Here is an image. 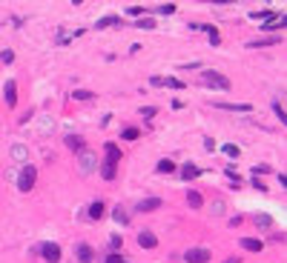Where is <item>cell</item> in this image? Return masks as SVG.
Masks as SVG:
<instances>
[{
	"label": "cell",
	"mask_w": 287,
	"mask_h": 263,
	"mask_svg": "<svg viewBox=\"0 0 287 263\" xmlns=\"http://www.w3.org/2000/svg\"><path fill=\"white\" fill-rule=\"evenodd\" d=\"M34 181H37V172H34L32 163H26L20 169V175H17V189H20V192H32Z\"/></svg>",
	"instance_id": "1"
},
{
	"label": "cell",
	"mask_w": 287,
	"mask_h": 263,
	"mask_svg": "<svg viewBox=\"0 0 287 263\" xmlns=\"http://www.w3.org/2000/svg\"><path fill=\"white\" fill-rule=\"evenodd\" d=\"M201 83L213 86V89H221V92H230V80L224 75H219V72H201Z\"/></svg>",
	"instance_id": "2"
},
{
	"label": "cell",
	"mask_w": 287,
	"mask_h": 263,
	"mask_svg": "<svg viewBox=\"0 0 287 263\" xmlns=\"http://www.w3.org/2000/svg\"><path fill=\"white\" fill-rule=\"evenodd\" d=\"M210 258H213V252L204 246H195V249H190V252H184L187 263H210Z\"/></svg>",
	"instance_id": "3"
},
{
	"label": "cell",
	"mask_w": 287,
	"mask_h": 263,
	"mask_svg": "<svg viewBox=\"0 0 287 263\" xmlns=\"http://www.w3.org/2000/svg\"><path fill=\"white\" fill-rule=\"evenodd\" d=\"M40 255H43V261L58 263L61 261V246H58V243H43V246H40Z\"/></svg>",
	"instance_id": "4"
},
{
	"label": "cell",
	"mask_w": 287,
	"mask_h": 263,
	"mask_svg": "<svg viewBox=\"0 0 287 263\" xmlns=\"http://www.w3.org/2000/svg\"><path fill=\"white\" fill-rule=\"evenodd\" d=\"M98 169V158L92 155V152H81V172L89 175V172H95Z\"/></svg>",
	"instance_id": "5"
},
{
	"label": "cell",
	"mask_w": 287,
	"mask_h": 263,
	"mask_svg": "<svg viewBox=\"0 0 287 263\" xmlns=\"http://www.w3.org/2000/svg\"><path fill=\"white\" fill-rule=\"evenodd\" d=\"M138 246H141V249H155V246H158V237H155L150 229L138 232Z\"/></svg>",
	"instance_id": "6"
},
{
	"label": "cell",
	"mask_w": 287,
	"mask_h": 263,
	"mask_svg": "<svg viewBox=\"0 0 287 263\" xmlns=\"http://www.w3.org/2000/svg\"><path fill=\"white\" fill-rule=\"evenodd\" d=\"M285 20H287L285 15H273V17H267V23H261V29H264V32H273V29H285Z\"/></svg>",
	"instance_id": "7"
},
{
	"label": "cell",
	"mask_w": 287,
	"mask_h": 263,
	"mask_svg": "<svg viewBox=\"0 0 287 263\" xmlns=\"http://www.w3.org/2000/svg\"><path fill=\"white\" fill-rule=\"evenodd\" d=\"M238 246L247 249V252H261V249H264V243H261L258 237H241V240H238Z\"/></svg>",
	"instance_id": "8"
},
{
	"label": "cell",
	"mask_w": 287,
	"mask_h": 263,
	"mask_svg": "<svg viewBox=\"0 0 287 263\" xmlns=\"http://www.w3.org/2000/svg\"><path fill=\"white\" fill-rule=\"evenodd\" d=\"M78 261L81 263H92L95 261V249L89 246V243H81V246H78Z\"/></svg>",
	"instance_id": "9"
},
{
	"label": "cell",
	"mask_w": 287,
	"mask_h": 263,
	"mask_svg": "<svg viewBox=\"0 0 287 263\" xmlns=\"http://www.w3.org/2000/svg\"><path fill=\"white\" fill-rule=\"evenodd\" d=\"M216 109H227V112H250V103H213Z\"/></svg>",
	"instance_id": "10"
},
{
	"label": "cell",
	"mask_w": 287,
	"mask_h": 263,
	"mask_svg": "<svg viewBox=\"0 0 287 263\" xmlns=\"http://www.w3.org/2000/svg\"><path fill=\"white\" fill-rule=\"evenodd\" d=\"M158 206H161V197H147V200H141V203H138L135 209H138V212H155Z\"/></svg>",
	"instance_id": "11"
},
{
	"label": "cell",
	"mask_w": 287,
	"mask_h": 263,
	"mask_svg": "<svg viewBox=\"0 0 287 263\" xmlns=\"http://www.w3.org/2000/svg\"><path fill=\"white\" fill-rule=\"evenodd\" d=\"M3 95H6V103H9V106H15V103H17V83L15 80H6Z\"/></svg>",
	"instance_id": "12"
},
{
	"label": "cell",
	"mask_w": 287,
	"mask_h": 263,
	"mask_svg": "<svg viewBox=\"0 0 287 263\" xmlns=\"http://www.w3.org/2000/svg\"><path fill=\"white\" fill-rule=\"evenodd\" d=\"M103 149H106V160H109V163H115V166H118V163H121V149L115 146V143H106V146H103Z\"/></svg>",
	"instance_id": "13"
},
{
	"label": "cell",
	"mask_w": 287,
	"mask_h": 263,
	"mask_svg": "<svg viewBox=\"0 0 287 263\" xmlns=\"http://www.w3.org/2000/svg\"><path fill=\"white\" fill-rule=\"evenodd\" d=\"M103 214H106V206H103L101 200H95V203L89 206V217H92V220H101Z\"/></svg>",
	"instance_id": "14"
},
{
	"label": "cell",
	"mask_w": 287,
	"mask_h": 263,
	"mask_svg": "<svg viewBox=\"0 0 287 263\" xmlns=\"http://www.w3.org/2000/svg\"><path fill=\"white\" fill-rule=\"evenodd\" d=\"M187 203H190V209H201L204 206L201 192H187Z\"/></svg>",
	"instance_id": "15"
},
{
	"label": "cell",
	"mask_w": 287,
	"mask_h": 263,
	"mask_svg": "<svg viewBox=\"0 0 287 263\" xmlns=\"http://www.w3.org/2000/svg\"><path fill=\"white\" fill-rule=\"evenodd\" d=\"M101 178H103V181H115V163L103 160V163H101Z\"/></svg>",
	"instance_id": "16"
},
{
	"label": "cell",
	"mask_w": 287,
	"mask_h": 263,
	"mask_svg": "<svg viewBox=\"0 0 287 263\" xmlns=\"http://www.w3.org/2000/svg\"><path fill=\"white\" fill-rule=\"evenodd\" d=\"M66 146L69 149H75V152H84V137H78V134H66Z\"/></svg>",
	"instance_id": "17"
},
{
	"label": "cell",
	"mask_w": 287,
	"mask_h": 263,
	"mask_svg": "<svg viewBox=\"0 0 287 263\" xmlns=\"http://www.w3.org/2000/svg\"><path fill=\"white\" fill-rule=\"evenodd\" d=\"M279 43V37H264V40H250L247 46L250 49H264V46H276Z\"/></svg>",
	"instance_id": "18"
},
{
	"label": "cell",
	"mask_w": 287,
	"mask_h": 263,
	"mask_svg": "<svg viewBox=\"0 0 287 263\" xmlns=\"http://www.w3.org/2000/svg\"><path fill=\"white\" fill-rule=\"evenodd\" d=\"M181 178H184V181H192V178H198V166L187 163L184 169H181Z\"/></svg>",
	"instance_id": "19"
},
{
	"label": "cell",
	"mask_w": 287,
	"mask_h": 263,
	"mask_svg": "<svg viewBox=\"0 0 287 263\" xmlns=\"http://www.w3.org/2000/svg\"><path fill=\"white\" fill-rule=\"evenodd\" d=\"M255 226H258V229H270L273 226L270 214H255Z\"/></svg>",
	"instance_id": "20"
},
{
	"label": "cell",
	"mask_w": 287,
	"mask_h": 263,
	"mask_svg": "<svg viewBox=\"0 0 287 263\" xmlns=\"http://www.w3.org/2000/svg\"><path fill=\"white\" fill-rule=\"evenodd\" d=\"M121 137H124V140H138V137H141V132H138L135 126H127V129L121 132Z\"/></svg>",
	"instance_id": "21"
},
{
	"label": "cell",
	"mask_w": 287,
	"mask_h": 263,
	"mask_svg": "<svg viewBox=\"0 0 287 263\" xmlns=\"http://www.w3.org/2000/svg\"><path fill=\"white\" fill-rule=\"evenodd\" d=\"M12 158H15V160H26V158H29L26 146H12Z\"/></svg>",
	"instance_id": "22"
},
{
	"label": "cell",
	"mask_w": 287,
	"mask_h": 263,
	"mask_svg": "<svg viewBox=\"0 0 287 263\" xmlns=\"http://www.w3.org/2000/svg\"><path fill=\"white\" fill-rule=\"evenodd\" d=\"M158 172L161 175H169V172H175V163L172 160H158Z\"/></svg>",
	"instance_id": "23"
},
{
	"label": "cell",
	"mask_w": 287,
	"mask_h": 263,
	"mask_svg": "<svg viewBox=\"0 0 287 263\" xmlns=\"http://www.w3.org/2000/svg\"><path fill=\"white\" fill-rule=\"evenodd\" d=\"M224 155H227V158H238V155H241V149H238L236 143H227V146H224Z\"/></svg>",
	"instance_id": "24"
},
{
	"label": "cell",
	"mask_w": 287,
	"mask_h": 263,
	"mask_svg": "<svg viewBox=\"0 0 287 263\" xmlns=\"http://www.w3.org/2000/svg\"><path fill=\"white\" fill-rule=\"evenodd\" d=\"M115 23H121L118 17H103V20H98L95 26H98V29H106V26H115Z\"/></svg>",
	"instance_id": "25"
},
{
	"label": "cell",
	"mask_w": 287,
	"mask_h": 263,
	"mask_svg": "<svg viewBox=\"0 0 287 263\" xmlns=\"http://www.w3.org/2000/svg\"><path fill=\"white\" fill-rule=\"evenodd\" d=\"M273 112H276V117H279L282 123H287V115H285V106H282V103H273Z\"/></svg>",
	"instance_id": "26"
},
{
	"label": "cell",
	"mask_w": 287,
	"mask_h": 263,
	"mask_svg": "<svg viewBox=\"0 0 287 263\" xmlns=\"http://www.w3.org/2000/svg\"><path fill=\"white\" fill-rule=\"evenodd\" d=\"M164 86H169V89H184V83L178 80V78H164Z\"/></svg>",
	"instance_id": "27"
},
{
	"label": "cell",
	"mask_w": 287,
	"mask_h": 263,
	"mask_svg": "<svg viewBox=\"0 0 287 263\" xmlns=\"http://www.w3.org/2000/svg\"><path fill=\"white\" fill-rule=\"evenodd\" d=\"M155 115H158V109H155V106H147V109H141V117H144V120H152Z\"/></svg>",
	"instance_id": "28"
},
{
	"label": "cell",
	"mask_w": 287,
	"mask_h": 263,
	"mask_svg": "<svg viewBox=\"0 0 287 263\" xmlns=\"http://www.w3.org/2000/svg\"><path fill=\"white\" fill-rule=\"evenodd\" d=\"M72 98H75V100H89V98H92V92H86V89H78V92H72Z\"/></svg>",
	"instance_id": "29"
},
{
	"label": "cell",
	"mask_w": 287,
	"mask_h": 263,
	"mask_svg": "<svg viewBox=\"0 0 287 263\" xmlns=\"http://www.w3.org/2000/svg\"><path fill=\"white\" fill-rule=\"evenodd\" d=\"M135 26H138V29H155V23H152L150 17H141V20H138Z\"/></svg>",
	"instance_id": "30"
},
{
	"label": "cell",
	"mask_w": 287,
	"mask_h": 263,
	"mask_svg": "<svg viewBox=\"0 0 287 263\" xmlns=\"http://www.w3.org/2000/svg\"><path fill=\"white\" fill-rule=\"evenodd\" d=\"M103 263H127V261L121 258L118 252H109V255H106V261H103Z\"/></svg>",
	"instance_id": "31"
},
{
	"label": "cell",
	"mask_w": 287,
	"mask_h": 263,
	"mask_svg": "<svg viewBox=\"0 0 287 263\" xmlns=\"http://www.w3.org/2000/svg\"><path fill=\"white\" fill-rule=\"evenodd\" d=\"M112 214H115V220H118V223H127V220H129V214L124 212V209H115Z\"/></svg>",
	"instance_id": "32"
},
{
	"label": "cell",
	"mask_w": 287,
	"mask_h": 263,
	"mask_svg": "<svg viewBox=\"0 0 287 263\" xmlns=\"http://www.w3.org/2000/svg\"><path fill=\"white\" fill-rule=\"evenodd\" d=\"M121 243H124V240H121V235H112V237H109V246H112V252H115V249H121Z\"/></svg>",
	"instance_id": "33"
},
{
	"label": "cell",
	"mask_w": 287,
	"mask_h": 263,
	"mask_svg": "<svg viewBox=\"0 0 287 263\" xmlns=\"http://www.w3.org/2000/svg\"><path fill=\"white\" fill-rule=\"evenodd\" d=\"M0 60H3V63H12V60H15V52H12V49H6L3 54H0Z\"/></svg>",
	"instance_id": "34"
},
{
	"label": "cell",
	"mask_w": 287,
	"mask_h": 263,
	"mask_svg": "<svg viewBox=\"0 0 287 263\" xmlns=\"http://www.w3.org/2000/svg\"><path fill=\"white\" fill-rule=\"evenodd\" d=\"M155 12H161V15H172V12H175V6H158Z\"/></svg>",
	"instance_id": "35"
},
{
	"label": "cell",
	"mask_w": 287,
	"mask_h": 263,
	"mask_svg": "<svg viewBox=\"0 0 287 263\" xmlns=\"http://www.w3.org/2000/svg\"><path fill=\"white\" fill-rule=\"evenodd\" d=\"M204 149H207V152H213V149H216V140H213V137H207V140H204Z\"/></svg>",
	"instance_id": "36"
},
{
	"label": "cell",
	"mask_w": 287,
	"mask_h": 263,
	"mask_svg": "<svg viewBox=\"0 0 287 263\" xmlns=\"http://www.w3.org/2000/svg\"><path fill=\"white\" fill-rule=\"evenodd\" d=\"M150 86H164V78H158V75H155V78L150 80Z\"/></svg>",
	"instance_id": "37"
},
{
	"label": "cell",
	"mask_w": 287,
	"mask_h": 263,
	"mask_svg": "<svg viewBox=\"0 0 287 263\" xmlns=\"http://www.w3.org/2000/svg\"><path fill=\"white\" fill-rule=\"evenodd\" d=\"M224 263H241V261H238V258H227Z\"/></svg>",
	"instance_id": "38"
}]
</instances>
